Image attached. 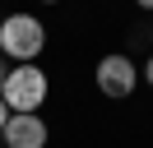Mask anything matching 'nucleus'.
Returning a JSON list of instances; mask_svg holds the SVG:
<instances>
[{
    "instance_id": "obj_5",
    "label": "nucleus",
    "mask_w": 153,
    "mask_h": 148,
    "mask_svg": "<svg viewBox=\"0 0 153 148\" xmlns=\"http://www.w3.org/2000/svg\"><path fill=\"white\" fill-rule=\"evenodd\" d=\"M10 125V107H5V102H0V130Z\"/></svg>"
},
{
    "instance_id": "obj_7",
    "label": "nucleus",
    "mask_w": 153,
    "mask_h": 148,
    "mask_svg": "<svg viewBox=\"0 0 153 148\" xmlns=\"http://www.w3.org/2000/svg\"><path fill=\"white\" fill-rule=\"evenodd\" d=\"M5 74H10V65H5V60H0V88H5Z\"/></svg>"
},
{
    "instance_id": "obj_9",
    "label": "nucleus",
    "mask_w": 153,
    "mask_h": 148,
    "mask_svg": "<svg viewBox=\"0 0 153 148\" xmlns=\"http://www.w3.org/2000/svg\"><path fill=\"white\" fill-rule=\"evenodd\" d=\"M42 5H60V0H42Z\"/></svg>"
},
{
    "instance_id": "obj_2",
    "label": "nucleus",
    "mask_w": 153,
    "mask_h": 148,
    "mask_svg": "<svg viewBox=\"0 0 153 148\" xmlns=\"http://www.w3.org/2000/svg\"><path fill=\"white\" fill-rule=\"evenodd\" d=\"M51 83H47V70L42 65H14L5 74V88H0V102L10 107V116H28L47 102Z\"/></svg>"
},
{
    "instance_id": "obj_6",
    "label": "nucleus",
    "mask_w": 153,
    "mask_h": 148,
    "mask_svg": "<svg viewBox=\"0 0 153 148\" xmlns=\"http://www.w3.org/2000/svg\"><path fill=\"white\" fill-rule=\"evenodd\" d=\"M144 79L153 83V56H149V60H144Z\"/></svg>"
},
{
    "instance_id": "obj_4",
    "label": "nucleus",
    "mask_w": 153,
    "mask_h": 148,
    "mask_svg": "<svg viewBox=\"0 0 153 148\" xmlns=\"http://www.w3.org/2000/svg\"><path fill=\"white\" fill-rule=\"evenodd\" d=\"M0 139H5V148H47V120L37 111L10 116V125L0 130Z\"/></svg>"
},
{
    "instance_id": "obj_1",
    "label": "nucleus",
    "mask_w": 153,
    "mask_h": 148,
    "mask_svg": "<svg viewBox=\"0 0 153 148\" xmlns=\"http://www.w3.org/2000/svg\"><path fill=\"white\" fill-rule=\"evenodd\" d=\"M47 51V28L37 14H10L0 18V56H10L19 65H37V56Z\"/></svg>"
},
{
    "instance_id": "obj_8",
    "label": "nucleus",
    "mask_w": 153,
    "mask_h": 148,
    "mask_svg": "<svg viewBox=\"0 0 153 148\" xmlns=\"http://www.w3.org/2000/svg\"><path fill=\"white\" fill-rule=\"evenodd\" d=\"M134 5H139V9H153V0H134Z\"/></svg>"
},
{
    "instance_id": "obj_3",
    "label": "nucleus",
    "mask_w": 153,
    "mask_h": 148,
    "mask_svg": "<svg viewBox=\"0 0 153 148\" xmlns=\"http://www.w3.org/2000/svg\"><path fill=\"white\" fill-rule=\"evenodd\" d=\"M97 88H102V97L125 102L134 88H139V65H134L130 56H121V51L102 56V60H97Z\"/></svg>"
}]
</instances>
